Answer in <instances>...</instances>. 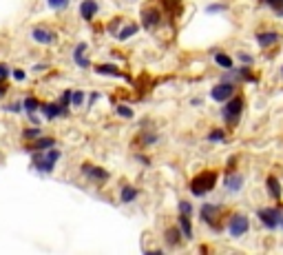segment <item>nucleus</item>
<instances>
[{
    "instance_id": "7",
    "label": "nucleus",
    "mask_w": 283,
    "mask_h": 255,
    "mask_svg": "<svg viewBox=\"0 0 283 255\" xmlns=\"http://www.w3.org/2000/svg\"><path fill=\"white\" fill-rule=\"evenodd\" d=\"M248 229H250V220H248V215H243V213L232 215L230 222H228V233H230V237H241V235H246Z\"/></svg>"
},
{
    "instance_id": "27",
    "label": "nucleus",
    "mask_w": 283,
    "mask_h": 255,
    "mask_svg": "<svg viewBox=\"0 0 283 255\" xmlns=\"http://www.w3.org/2000/svg\"><path fill=\"white\" fill-rule=\"evenodd\" d=\"M115 111H118V115H120V118H124V120L133 118V109L126 107V104H118V107H115Z\"/></svg>"
},
{
    "instance_id": "28",
    "label": "nucleus",
    "mask_w": 283,
    "mask_h": 255,
    "mask_svg": "<svg viewBox=\"0 0 283 255\" xmlns=\"http://www.w3.org/2000/svg\"><path fill=\"white\" fill-rule=\"evenodd\" d=\"M82 102H84V91H71V104L82 107Z\"/></svg>"
},
{
    "instance_id": "26",
    "label": "nucleus",
    "mask_w": 283,
    "mask_h": 255,
    "mask_svg": "<svg viewBox=\"0 0 283 255\" xmlns=\"http://www.w3.org/2000/svg\"><path fill=\"white\" fill-rule=\"evenodd\" d=\"M153 142H157V136H155V133H142L140 140H137V144H142V147H148V144H153Z\"/></svg>"
},
{
    "instance_id": "8",
    "label": "nucleus",
    "mask_w": 283,
    "mask_h": 255,
    "mask_svg": "<svg viewBox=\"0 0 283 255\" xmlns=\"http://www.w3.org/2000/svg\"><path fill=\"white\" fill-rule=\"evenodd\" d=\"M142 25L146 29H155V27L162 25V11L157 7H151V5H144L142 9Z\"/></svg>"
},
{
    "instance_id": "14",
    "label": "nucleus",
    "mask_w": 283,
    "mask_h": 255,
    "mask_svg": "<svg viewBox=\"0 0 283 255\" xmlns=\"http://www.w3.org/2000/svg\"><path fill=\"white\" fill-rule=\"evenodd\" d=\"M164 240L168 244V248H177L181 242H184V235H181L179 226H170V229H166L164 233Z\"/></svg>"
},
{
    "instance_id": "15",
    "label": "nucleus",
    "mask_w": 283,
    "mask_h": 255,
    "mask_svg": "<svg viewBox=\"0 0 283 255\" xmlns=\"http://www.w3.org/2000/svg\"><path fill=\"white\" fill-rule=\"evenodd\" d=\"M177 226H179L184 240H193V222H191V215L179 213V218H177Z\"/></svg>"
},
{
    "instance_id": "19",
    "label": "nucleus",
    "mask_w": 283,
    "mask_h": 255,
    "mask_svg": "<svg viewBox=\"0 0 283 255\" xmlns=\"http://www.w3.org/2000/svg\"><path fill=\"white\" fill-rule=\"evenodd\" d=\"M96 71L102 76H113V78H126L124 71H120L115 65H96Z\"/></svg>"
},
{
    "instance_id": "44",
    "label": "nucleus",
    "mask_w": 283,
    "mask_h": 255,
    "mask_svg": "<svg viewBox=\"0 0 283 255\" xmlns=\"http://www.w3.org/2000/svg\"><path fill=\"white\" fill-rule=\"evenodd\" d=\"M281 74H283V69H281Z\"/></svg>"
},
{
    "instance_id": "35",
    "label": "nucleus",
    "mask_w": 283,
    "mask_h": 255,
    "mask_svg": "<svg viewBox=\"0 0 283 255\" xmlns=\"http://www.w3.org/2000/svg\"><path fill=\"white\" fill-rule=\"evenodd\" d=\"M179 213H186V215H191V213H193V207H191V202H179Z\"/></svg>"
},
{
    "instance_id": "18",
    "label": "nucleus",
    "mask_w": 283,
    "mask_h": 255,
    "mask_svg": "<svg viewBox=\"0 0 283 255\" xmlns=\"http://www.w3.org/2000/svg\"><path fill=\"white\" fill-rule=\"evenodd\" d=\"M224 184H226V188H228V191H241V186H243V175L228 171V175L224 177Z\"/></svg>"
},
{
    "instance_id": "43",
    "label": "nucleus",
    "mask_w": 283,
    "mask_h": 255,
    "mask_svg": "<svg viewBox=\"0 0 283 255\" xmlns=\"http://www.w3.org/2000/svg\"><path fill=\"white\" fill-rule=\"evenodd\" d=\"M281 226H283V218H281Z\"/></svg>"
},
{
    "instance_id": "4",
    "label": "nucleus",
    "mask_w": 283,
    "mask_h": 255,
    "mask_svg": "<svg viewBox=\"0 0 283 255\" xmlns=\"http://www.w3.org/2000/svg\"><path fill=\"white\" fill-rule=\"evenodd\" d=\"M224 213V207H219V204H210V202H204L202 204V222L204 224H208L213 231H221L224 226L217 224L219 215Z\"/></svg>"
},
{
    "instance_id": "38",
    "label": "nucleus",
    "mask_w": 283,
    "mask_h": 255,
    "mask_svg": "<svg viewBox=\"0 0 283 255\" xmlns=\"http://www.w3.org/2000/svg\"><path fill=\"white\" fill-rule=\"evenodd\" d=\"M14 78L18 82H22V80H25V71H22V69H14Z\"/></svg>"
},
{
    "instance_id": "23",
    "label": "nucleus",
    "mask_w": 283,
    "mask_h": 255,
    "mask_svg": "<svg viewBox=\"0 0 283 255\" xmlns=\"http://www.w3.org/2000/svg\"><path fill=\"white\" fill-rule=\"evenodd\" d=\"M22 107H25L27 113H36V111L40 109V102H38V100L33 98V96H27L25 102H22Z\"/></svg>"
},
{
    "instance_id": "40",
    "label": "nucleus",
    "mask_w": 283,
    "mask_h": 255,
    "mask_svg": "<svg viewBox=\"0 0 283 255\" xmlns=\"http://www.w3.org/2000/svg\"><path fill=\"white\" fill-rule=\"evenodd\" d=\"M44 69H47V65H36L33 67V71H44Z\"/></svg>"
},
{
    "instance_id": "22",
    "label": "nucleus",
    "mask_w": 283,
    "mask_h": 255,
    "mask_svg": "<svg viewBox=\"0 0 283 255\" xmlns=\"http://www.w3.org/2000/svg\"><path fill=\"white\" fill-rule=\"evenodd\" d=\"M215 62H217L221 69H232V67H235V62H232V58L228 53H215Z\"/></svg>"
},
{
    "instance_id": "34",
    "label": "nucleus",
    "mask_w": 283,
    "mask_h": 255,
    "mask_svg": "<svg viewBox=\"0 0 283 255\" xmlns=\"http://www.w3.org/2000/svg\"><path fill=\"white\" fill-rule=\"evenodd\" d=\"M86 47H88L86 42H80V44H77V47H75V51H73V60L82 58V55H84V51H86Z\"/></svg>"
},
{
    "instance_id": "17",
    "label": "nucleus",
    "mask_w": 283,
    "mask_h": 255,
    "mask_svg": "<svg viewBox=\"0 0 283 255\" xmlns=\"http://www.w3.org/2000/svg\"><path fill=\"white\" fill-rule=\"evenodd\" d=\"M265 186H268V193H270V198H272V200H276V202H279V200L283 198V188H281V182L276 180L274 175H270L268 180H265Z\"/></svg>"
},
{
    "instance_id": "12",
    "label": "nucleus",
    "mask_w": 283,
    "mask_h": 255,
    "mask_svg": "<svg viewBox=\"0 0 283 255\" xmlns=\"http://www.w3.org/2000/svg\"><path fill=\"white\" fill-rule=\"evenodd\" d=\"M98 9H100L98 0H82V3H80V18L86 20V22H91L93 18H96Z\"/></svg>"
},
{
    "instance_id": "41",
    "label": "nucleus",
    "mask_w": 283,
    "mask_h": 255,
    "mask_svg": "<svg viewBox=\"0 0 283 255\" xmlns=\"http://www.w3.org/2000/svg\"><path fill=\"white\" fill-rule=\"evenodd\" d=\"M5 91H7V89H5V82H0V96H5Z\"/></svg>"
},
{
    "instance_id": "13",
    "label": "nucleus",
    "mask_w": 283,
    "mask_h": 255,
    "mask_svg": "<svg viewBox=\"0 0 283 255\" xmlns=\"http://www.w3.org/2000/svg\"><path fill=\"white\" fill-rule=\"evenodd\" d=\"M40 109L44 111V118L47 120H55L60 118V115H66L69 111H66L60 102H47V104H40Z\"/></svg>"
},
{
    "instance_id": "24",
    "label": "nucleus",
    "mask_w": 283,
    "mask_h": 255,
    "mask_svg": "<svg viewBox=\"0 0 283 255\" xmlns=\"http://www.w3.org/2000/svg\"><path fill=\"white\" fill-rule=\"evenodd\" d=\"M40 136H42V131L38 129V126H29V129L22 131V140H27V142L36 140V138H40Z\"/></svg>"
},
{
    "instance_id": "9",
    "label": "nucleus",
    "mask_w": 283,
    "mask_h": 255,
    "mask_svg": "<svg viewBox=\"0 0 283 255\" xmlns=\"http://www.w3.org/2000/svg\"><path fill=\"white\" fill-rule=\"evenodd\" d=\"M82 173H84L91 182H98V184H100V182H107L109 180V171L107 169L96 166V164H88V162L82 164Z\"/></svg>"
},
{
    "instance_id": "25",
    "label": "nucleus",
    "mask_w": 283,
    "mask_h": 255,
    "mask_svg": "<svg viewBox=\"0 0 283 255\" xmlns=\"http://www.w3.org/2000/svg\"><path fill=\"white\" fill-rule=\"evenodd\" d=\"M208 140H210V142H224V140H226V133L221 131V129H210Z\"/></svg>"
},
{
    "instance_id": "11",
    "label": "nucleus",
    "mask_w": 283,
    "mask_h": 255,
    "mask_svg": "<svg viewBox=\"0 0 283 255\" xmlns=\"http://www.w3.org/2000/svg\"><path fill=\"white\" fill-rule=\"evenodd\" d=\"M51 147H55V138H51V136H40V138H36V140L27 142V151L29 153L47 151V149H51Z\"/></svg>"
},
{
    "instance_id": "3",
    "label": "nucleus",
    "mask_w": 283,
    "mask_h": 255,
    "mask_svg": "<svg viewBox=\"0 0 283 255\" xmlns=\"http://www.w3.org/2000/svg\"><path fill=\"white\" fill-rule=\"evenodd\" d=\"M241 111H243V100H241V96L235 93V96L226 100V104L221 107V118H224V122L228 126H237L241 120Z\"/></svg>"
},
{
    "instance_id": "33",
    "label": "nucleus",
    "mask_w": 283,
    "mask_h": 255,
    "mask_svg": "<svg viewBox=\"0 0 283 255\" xmlns=\"http://www.w3.org/2000/svg\"><path fill=\"white\" fill-rule=\"evenodd\" d=\"M228 9V5H219V3H215V5H210V7H206L208 14H219V11H226Z\"/></svg>"
},
{
    "instance_id": "32",
    "label": "nucleus",
    "mask_w": 283,
    "mask_h": 255,
    "mask_svg": "<svg viewBox=\"0 0 283 255\" xmlns=\"http://www.w3.org/2000/svg\"><path fill=\"white\" fill-rule=\"evenodd\" d=\"M60 104H62L64 109L71 104V89H64V91H62V96H60Z\"/></svg>"
},
{
    "instance_id": "30",
    "label": "nucleus",
    "mask_w": 283,
    "mask_h": 255,
    "mask_svg": "<svg viewBox=\"0 0 283 255\" xmlns=\"http://www.w3.org/2000/svg\"><path fill=\"white\" fill-rule=\"evenodd\" d=\"M47 5L51 9H66L69 7V0H47Z\"/></svg>"
},
{
    "instance_id": "37",
    "label": "nucleus",
    "mask_w": 283,
    "mask_h": 255,
    "mask_svg": "<svg viewBox=\"0 0 283 255\" xmlns=\"http://www.w3.org/2000/svg\"><path fill=\"white\" fill-rule=\"evenodd\" d=\"M239 60L243 65H252V55H248V53H239Z\"/></svg>"
},
{
    "instance_id": "39",
    "label": "nucleus",
    "mask_w": 283,
    "mask_h": 255,
    "mask_svg": "<svg viewBox=\"0 0 283 255\" xmlns=\"http://www.w3.org/2000/svg\"><path fill=\"white\" fill-rule=\"evenodd\" d=\"M100 98V93L98 91H93V93H88V102H96V100Z\"/></svg>"
},
{
    "instance_id": "29",
    "label": "nucleus",
    "mask_w": 283,
    "mask_h": 255,
    "mask_svg": "<svg viewBox=\"0 0 283 255\" xmlns=\"http://www.w3.org/2000/svg\"><path fill=\"white\" fill-rule=\"evenodd\" d=\"M263 3L268 5V7L272 9L276 16H283V9H281V0H263Z\"/></svg>"
},
{
    "instance_id": "36",
    "label": "nucleus",
    "mask_w": 283,
    "mask_h": 255,
    "mask_svg": "<svg viewBox=\"0 0 283 255\" xmlns=\"http://www.w3.org/2000/svg\"><path fill=\"white\" fill-rule=\"evenodd\" d=\"M9 78V67L7 65H0V82H5Z\"/></svg>"
},
{
    "instance_id": "2",
    "label": "nucleus",
    "mask_w": 283,
    "mask_h": 255,
    "mask_svg": "<svg viewBox=\"0 0 283 255\" xmlns=\"http://www.w3.org/2000/svg\"><path fill=\"white\" fill-rule=\"evenodd\" d=\"M215 184H217V173H215V171H202L199 175L193 177L191 193L195 198H204V196H208V193L213 191Z\"/></svg>"
},
{
    "instance_id": "20",
    "label": "nucleus",
    "mask_w": 283,
    "mask_h": 255,
    "mask_svg": "<svg viewBox=\"0 0 283 255\" xmlns=\"http://www.w3.org/2000/svg\"><path fill=\"white\" fill-rule=\"evenodd\" d=\"M135 198H137V188L135 186H133V184H124V186H122V191H120V202L122 204H131Z\"/></svg>"
},
{
    "instance_id": "31",
    "label": "nucleus",
    "mask_w": 283,
    "mask_h": 255,
    "mask_svg": "<svg viewBox=\"0 0 283 255\" xmlns=\"http://www.w3.org/2000/svg\"><path fill=\"white\" fill-rule=\"evenodd\" d=\"M120 25H122V18H115V20H111V22H109V27H107V31L111 33V36H115V33L120 31Z\"/></svg>"
},
{
    "instance_id": "10",
    "label": "nucleus",
    "mask_w": 283,
    "mask_h": 255,
    "mask_svg": "<svg viewBox=\"0 0 283 255\" xmlns=\"http://www.w3.org/2000/svg\"><path fill=\"white\" fill-rule=\"evenodd\" d=\"M31 38L38 44H53L55 40H58V33L51 31V29H47V27H33Z\"/></svg>"
},
{
    "instance_id": "6",
    "label": "nucleus",
    "mask_w": 283,
    "mask_h": 255,
    "mask_svg": "<svg viewBox=\"0 0 283 255\" xmlns=\"http://www.w3.org/2000/svg\"><path fill=\"white\" fill-rule=\"evenodd\" d=\"M257 215H259V220H261V224L265 226V229H279L281 226L283 213L276 207H263V209L257 211Z\"/></svg>"
},
{
    "instance_id": "1",
    "label": "nucleus",
    "mask_w": 283,
    "mask_h": 255,
    "mask_svg": "<svg viewBox=\"0 0 283 255\" xmlns=\"http://www.w3.org/2000/svg\"><path fill=\"white\" fill-rule=\"evenodd\" d=\"M60 158H62V151L51 147V149H47V151L31 153V164H33V169H36L38 173H51Z\"/></svg>"
},
{
    "instance_id": "21",
    "label": "nucleus",
    "mask_w": 283,
    "mask_h": 255,
    "mask_svg": "<svg viewBox=\"0 0 283 255\" xmlns=\"http://www.w3.org/2000/svg\"><path fill=\"white\" fill-rule=\"evenodd\" d=\"M137 31H140V25H137V22H131V25H126L122 31H118V38L120 40H129V38L135 36Z\"/></svg>"
},
{
    "instance_id": "5",
    "label": "nucleus",
    "mask_w": 283,
    "mask_h": 255,
    "mask_svg": "<svg viewBox=\"0 0 283 255\" xmlns=\"http://www.w3.org/2000/svg\"><path fill=\"white\" fill-rule=\"evenodd\" d=\"M235 93H237V85L232 80H221L210 89V98H213L215 102H226V100L232 98Z\"/></svg>"
},
{
    "instance_id": "16",
    "label": "nucleus",
    "mask_w": 283,
    "mask_h": 255,
    "mask_svg": "<svg viewBox=\"0 0 283 255\" xmlns=\"http://www.w3.org/2000/svg\"><path fill=\"white\" fill-rule=\"evenodd\" d=\"M257 42L261 44L263 49H268V47H272V44L279 42V33L276 31H259L257 33Z\"/></svg>"
},
{
    "instance_id": "42",
    "label": "nucleus",
    "mask_w": 283,
    "mask_h": 255,
    "mask_svg": "<svg viewBox=\"0 0 283 255\" xmlns=\"http://www.w3.org/2000/svg\"><path fill=\"white\" fill-rule=\"evenodd\" d=\"M281 9H283V0H281Z\"/></svg>"
}]
</instances>
